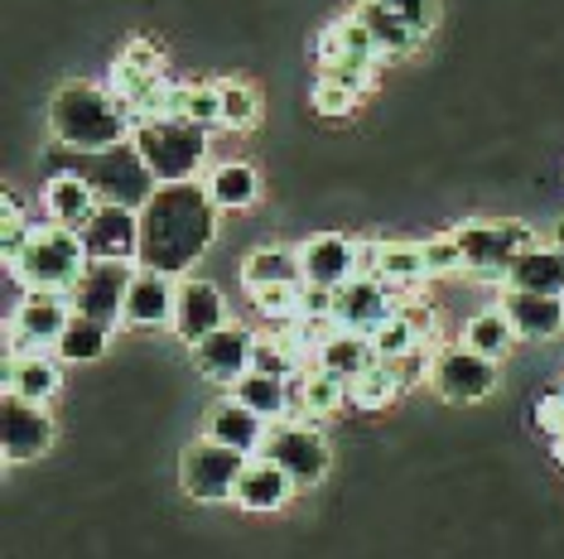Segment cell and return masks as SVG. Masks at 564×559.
Returning <instances> with one entry per match:
<instances>
[{
	"instance_id": "24",
	"label": "cell",
	"mask_w": 564,
	"mask_h": 559,
	"mask_svg": "<svg viewBox=\"0 0 564 559\" xmlns=\"http://www.w3.org/2000/svg\"><path fill=\"white\" fill-rule=\"evenodd\" d=\"M434 338V314L425 304H415V309H395L387 324L371 333V348H377L381 362H395V358H410V352L430 348Z\"/></svg>"
},
{
	"instance_id": "8",
	"label": "cell",
	"mask_w": 564,
	"mask_h": 559,
	"mask_svg": "<svg viewBox=\"0 0 564 559\" xmlns=\"http://www.w3.org/2000/svg\"><path fill=\"white\" fill-rule=\"evenodd\" d=\"M454 237H458V246H464L468 275L502 280V285H507L521 251L535 246V232L521 222H464V227H454Z\"/></svg>"
},
{
	"instance_id": "32",
	"label": "cell",
	"mask_w": 564,
	"mask_h": 559,
	"mask_svg": "<svg viewBox=\"0 0 564 559\" xmlns=\"http://www.w3.org/2000/svg\"><path fill=\"white\" fill-rule=\"evenodd\" d=\"M304 280V265H300V251L290 246H256L247 261H241V285L247 289H261V285H300Z\"/></svg>"
},
{
	"instance_id": "29",
	"label": "cell",
	"mask_w": 564,
	"mask_h": 559,
	"mask_svg": "<svg viewBox=\"0 0 564 559\" xmlns=\"http://www.w3.org/2000/svg\"><path fill=\"white\" fill-rule=\"evenodd\" d=\"M511 289H535V295H564V246H531L521 251L507 275Z\"/></svg>"
},
{
	"instance_id": "35",
	"label": "cell",
	"mask_w": 564,
	"mask_h": 559,
	"mask_svg": "<svg viewBox=\"0 0 564 559\" xmlns=\"http://www.w3.org/2000/svg\"><path fill=\"white\" fill-rule=\"evenodd\" d=\"M464 342L473 352H482V358L502 362L511 352V342H517V328H511V319L502 309H482V314H473V319L464 324Z\"/></svg>"
},
{
	"instance_id": "26",
	"label": "cell",
	"mask_w": 564,
	"mask_h": 559,
	"mask_svg": "<svg viewBox=\"0 0 564 559\" xmlns=\"http://www.w3.org/2000/svg\"><path fill=\"white\" fill-rule=\"evenodd\" d=\"M290 396H294V415L300 419H328L348 405V381L318 372V366H304L300 376H290Z\"/></svg>"
},
{
	"instance_id": "31",
	"label": "cell",
	"mask_w": 564,
	"mask_h": 559,
	"mask_svg": "<svg viewBox=\"0 0 564 559\" xmlns=\"http://www.w3.org/2000/svg\"><path fill=\"white\" fill-rule=\"evenodd\" d=\"M401 391H405V381L395 372V362H371L367 372H357L348 381V405L362 415H377V410H387V405H395Z\"/></svg>"
},
{
	"instance_id": "12",
	"label": "cell",
	"mask_w": 564,
	"mask_h": 559,
	"mask_svg": "<svg viewBox=\"0 0 564 559\" xmlns=\"http://www.w3.org/2000/svg\"><path fill=\"white\" fill-rule=\"evenodd\" d=\"M401 309L395 304V289L377 275H352L348 285H338V299H333V324L338 328H352V333H377L391 314Z\"/></svg>"
},
{
	"instance_id": "14",
	"label": "cell",
	"mask_w": 564,
	"mask_h": 559,
	"mask_svg": "<svg viewBox=\"0 0 564 559\" xmlns=\"http://www.w3.org/2000/svg\"><path fill=\"white\" fill-rule=\"evenodd\" d=\"M0 435H6V463L20 468L54 449V419H48L44 405L6 396V425H0Z\"/></svg>"
},
{
	"instance_id": "37",
	"label": "cell",
	"mask_w": 564,
	"mask_h": 559,
	"mask_svg": "<svg viewBox=\"0 0 564 559\" xmlns=\"http://www.w3.org/2000/svg\"><path fill=\"white\" fill-rule=\"evenodd\" d=\"M251 304L261 309V319L271 324H294L304 309V280L300 285H261V289H247Z\"/></svg>"
},
{
	"instance_id": "33",
	"label": "cell",
	"mask_w": 564,
	"mask_h": 559,
	"mask_svg": "<svg viewBox=\"0 0 564 559\" xmlns=\"http://www.w3.org/2000/svg\"><path fill=\"white\" fill-rule=\"evenodd\" d=\"M232 396L237 401H247L256 415H265L275 425V419H290L294 415V396H290V381H280V376H265V372H247L232 386Z\"/></svg>"
},
{
	"instance_id": "25",
	"label": "cell",
	"mask_w": 564,
	"mask_h": 559,
	"mask_svg": "<svg viewBox=\"0 0 564 559\" xmlns=\"http://www.w3.org/2000/svg\"><path fill=\"white\" fill-rule=\"evenodd\" d=\"M371 275L387 280L391 289H415L430 280L425 241H377L371 246Z\"/></svg>"
},
{
	"instance_id": "34",
	"label": "cell",
	"mask_w": 564,
	"mask_h": 559,
	"mask_svg": "<svg viewBox=\"0 0 564 559\" xmlns=\"http://www.w3.org/2000/svg\"><path fill=\"white\" fill-rule=\"evenodd\" d=\"M357 20L377 34V44H381V54L387 58H405V54H415L420 48V34L410 30L405 20H395L381 0H362V6H357Z\"/></svg>"
},
{
	"instance_id": "38",
	"label": "cell",
	"mask_w": 564,
	"mask_h": 559,
	"mask_svg": "<svg viewBox=\"0 0 564 559\" xmlns=\"http://www.w3.org/2000/svg\"><path fill=\"white\" fill-rule=\"evenodd\" d=\"M256 121H261V92L241 78L223 83V125L227 131H251Z\"/></svg>"
},
{
	"instance_id": "3",
	"label": "cell",
	"mask_w": 564,
	"mask_h": 559,
	"mask_svg": "<svg viewBox=\"0 0 564 559\" xmlns=\"http://www.w3.org/2000/svg\"><path fill=\"white\" fill-rule=\"evenodd\" d=\"M48 169L63 174V169H78L93 179L97 188V198L101 202H117V208H145L150 194L160 188V179L150 174V164L145 155H140V145L135 140H121V145H111V150H68V145H58L54 150V160H48Z\"/></svg>"
},
{
	"instance_id": "16",
	"label": "cell",
	"mask_w": 564,
	"mask_h": 559,
	"mask_svg": "<svg viewBox=\"0 0 564 559\" xmlns=\"http://www.w3.org/2000/svg\"><path fill=\"white\" fill-rule=\"evenodd\" d=\"M174 309H178V275L150 271L140 265L131 289H126V319L131 328H174Z\"/></svg>"
},
{
	"instance_id": "39",
	"label": "cell",
	"mask_w": 564,
	"mask_h": 559,
	"mask_svg": "<svg viewBox=\"0 0 564 559\" xmlns=\"http://www.w3.org/2000/svg\"><path fill=\"white\" fill-rule=\"evenodd\" d=\"M30 232H34V222L24 218L20 198L6 194V198H0V256H6V265L20 261V251H24V241H30Z\"/></svg>"
},
{
	"instance_id": "28",
	"label": "cell",
	"mask_w": 564,
	"mask_h": 559,
	"mask_svg": "<svg viewBox=\"0 0 564 559\" xmlns=\"http://www.w3.org/2000/svg\"><path fill=\"white\" fill-rule=\"evenodd\" d=\"M371 362H381L377 348H371L367 333H352V328H333V333L318 342V352H314L318 372H333V376H343V381H352L357 372H367Z\"/></svg>"
},
{
	"instance_id": "42",
	"label": "cell",
	"mask_w": 564,
	"mask_h": 559,
	"mask_svg": "<svg viewBox=\"0 0 564 559\" xmlns=\"http://www.w3.org/2000/svg\"><path fill=\"white\" fill-rule=\"evenodd\" d=\"M425 261H430V280H434V275H458V271H468V265H464V246H458L454 232H448V237H430V241H425Z\"/></svg>"
},
{
	"instance_id": "11",
	"label": "cell",
	"mask_w": 564,
	"mask_h": 559,
	"mask_svg": "<svg viewBox=\"0 0 564 559\" xmlns=\"http://www.w3.org/2000/svg\"><path fill=\"white\" fill-rule=\"evenodd\" d=\"M430 386L440 391L444 401H454V405L487 401V396L497 391V362H492V358H482V352H473L468 342H458V348L434 352Z\"/></svg>"
},
{
	"instance_id": "46",
	"label": "cell",
	"mask_w": 564,
	"mask_h": 559,
	"mask_svg": "<svg viewBox=\"0 0 564 559\" xmlns=\"http://www.w3.org/2000/svg\"><path fill=\"white\" fill-rule=\"evenodd\" d=\"M555 246H564V222L555 227Z\"/></svg>"
},
{
	"instance_id": "30",
	"label": "cell",
	"mask_w": 564,
	"mask_h": 559,
	"mask_svg": "<svg viewBox=\"0 0 564 559\" xmlns=\"http://www.w3.org/2000/svg\"><path fill=\"white\" fill-rule=\"evenodd\" d=\"M208 194L223 212H247L251 202L261 198V174H256L247 160H227L208 174Z\"/></svg>"
},
{
	"instance_id": "2",
	"label": "cell",
	"mask_w": 564,
	"mask_h": 559,
	"mask_svg": "<svg viewBox=\"0 0 564 559\" xmlns=\"http://www.w3.org/2000/svg\"><path fill=\"white\" fill-rule=\"evenodd\" d=\"M48 131L68 150H111L135 135L131 111L111 97V87L97 83H63L48 101Z\"/></svg>"
},
{
	"instance_id": "5",
	"label": "cell",
	"mask_w": 564,
	"mask_h": 559,
	"mask_svg": "<svg viewBox=\"0 0 564 559\" xmlns=\"http://www.w3.org/2000/svg\"><path fill=\"white\" fill-rule=\"evenodd\" d=\"M131 140L140 145V155H145L150 174H155L160 184L198 179L203 160H208V125H198V121H188V117L140 121Z\"/></svg>"
},
{
	"instance_id": "45",
	"label": "cell",
	"mask_w": 564,
	"mask_h": 559,
	"mask_svg": "<svg viewBox=\"0 0 564 559\" xmlns=\"http://www.w3.org/2000/svg\"><path fill=\"white\" fill-rule=\"evenodd\" d=\"M333 299H338V289L310 285V280H304V309H300V319H333Z\"/></svg>"
},
{
	"instance_id": "36",
	"label": "cell",
	"mask_w": 564,
	"mask_h": 559,
	"mask_svg": "<svg viewBox=\"0 0 564 559\" xmlns=\"http://www.w3.org/2000/svg\"><path fill=\"white\" fill-rule=\"evenodd\" d=\"M107 342H111V328L107 324L73 314V324L63 328V338H58L54 352H58V362H97L101 352H107Z\"/></svg>"
},
{
	"instance_id": "21",
	"label": "cell",
	"mask_w": 564,
	"mask_h": 559,
	"mask_svg": "<svg viewBox=\"0 0 564 559\" xmlns=\"http://www.w3.org/2000/svg\"><path fill=\"white\" fill-rule=\"evenodd\" d=\"M290 492H294V478L280 463L265 459V453H256L247 463V473L237 478L232 506H241V512H251V516H265V512H280V506L290 502Z\"/></svg>"
},
{
	"instance_id": "9",
	"label": "cell",
	"mask_w": 564,
	"mask_h": 559,
	"mask_svg": "<svg viewBox=\"0 0 564 559\" xmlns=\"http://www.w3.org/2000/svg\"><path fill=\"white\" fill-rule=\"evenodd\" d=\"M261 453L271 463L285 468L300 492L318 487V482L328 478V468H333V453H328L324 435L314 429V419H275L271 435H265V449Z\"/></svg>"
},
{
	"instance_id": "27",
	"label": "cell",
	"mask_w": 564,
	"mask_h": 559,
	"mask_svg": "<svg viewBox=\"0 0 564 559\" xmlns=\"http://www.w3.org/2000/svg\"><path fill=\"white\" fill-rule=\"evenodd\" d=\"M63 386V372L48 352H34V358H6V396H20V401H54Z\"/></svg>"
},
{
	"instance_id": "13",
	"label": "cell",
	"mask_w": 564,
	"mask_h": 559,
	"mask_svg": "<svg viewBox=\"0 0 564 559\" xmlns=\"http://www.w3.org/2000/svg\"><path fill=\"white\" fill-rule=\"evenodd\" d=\"M83 246L93 261H131L140 265V212L101 202L93 212V222L83 227Z\"/></svg>"
},
{
	"instance_id": "1",
	"label": "cell",
	"mask_w": 564,
	"mask_h": 559,
	"mask_svg": "<svg viewBox=\"0 0 564 559\" xmlns=\"http://www.w3.org/2000/svg\"><path fill=\"white\" fill-rule=\"evenodd\" d=\"M217 218H223V208L213 202L208 184H160L140 208V265L184 280V271H194L208 256Z\"/></svg>"
},
{
	"instance_id": "19",
	"label": "cell",
	"mask_w": 564,
	"mask_h": 559,
	"mask_svg": "<svg viewBox=\"0 0 564 559\" xmlns=\"http://www.w3.org/2000/svg\"><path fill=\"white\" fill-rule=\"evenodd\" d=\"M497 309L511 319L517 338H531V342H545V338H560L564 333V295H535V289H502Z\"/></svg>"
},
{
	"instance_id": "20",
	"label": "cell",
	"mask_w": 564,
	"mask_h": 559,
	"mask_svg": "<svg viewBox=\"0 0 564 559\" xmlns=\"http://www.w3.org/2000/svg\"><path fill=\"white\" fill-rule=\"evenodd\" d=\"M203 435L227 443V449H241L247 459H256V453L265 449V435H271V419L256 415L247 401H217L208 410V425H203Z\"/></svg>"
},
{
	"instance_id": "23",
	"label": "cell",
	"mask_w": 564,
	"mask_h": 559,
	"mask_svg": "<svg viewBox=\"0 0 564 559\" xmlns=\"http://www.w3.org/2000/svg\"><path fill=\"white\" fill-rule=\"evenodd\" d=\"M44 208H48V222H63V227H73V232H83V227L93 222V212L101 208V198L87 174L63 169V174H48Z\"/></svg>"
},
{
	"instance_id": "22",
	"label": "cell",
	"mask_w": 564,
	"mask_h": 559,
	"mask_svg": "<svg viewBox=\"0 0 564 559\" xmlns=\"http://www.w3.org/2000/svg\"><path fill=\"white\" fill-rule=\"evenodd\" d=\"M333 63H367V68H381V63H387L377 34L357 20V10L343 20H333L328 30L318 34V68H333Z\"/></svg>"
},
{
	"instance_id": "40",
	"label": "cell",
	"mask_w": 564,
	"mask_h": 559,
	"mask_svg": "<svg viewBox=\"0 0 564 559\" xmlns=\"http://www.w3.org/2000/svg\"><path fill=\"white\" fill-rule=\"evenodd\" d=\"M184 117L198 125H223V83H188L184 87Z\"/></svg>"
},
{
	"instance_id": "43",
	"label": "cell",
	"mask_w": 564,
	"mask_h": 559,
	"mask_svg": "<svg viewBox=\"0 0 564 559\" xmlns=\"http://www.w3.org/2000/svg\"><path fill=\"white\" fill-rule=\"evenodd\" d=\"M381 6H387L395 20H405L420 40H425V34L434 30V20H440V6H434V0H381Z\"/></svg>"
},
{
	"instance_id": "17",
	"label": "cell",
	"mask_w": 564,
	"mask_h": 559,
	"mask_svg": "<svg viewBox=\"0 0 564 559\" xmlns=\"http://www.w3.org/2000/svg\"><path fill=\"white\" fill-rule=\"evenodd\" d=\"M300 265H304V280H310V285L338 289V285H348L352 275H362V241L324 232V237H314L300 246Z\"/></svg>"
},
{
	"instance_id": "4",
	"label": "cell",
	"mask_w": 564,
	"mask_h": 559,
	"mask_svg": "<svg viewBox=\"0 0 564 559\" xmlns=\"http://www.w3.org/2000/svg\"><path fill=\"white\" fill-rule=\"evenodd\" d=\"M87 265H93V256L83 246V232H73L63 222H34V232L24 241L20 261L10 265V275L24 289H73Z\"/></svg>"
},
{
	"instance_id": "41",
	"label": "cell",
	"mask_w": 564,
	"mask_h": 559,
	"mask_svg": "<svg viewBox=\"0 0 564 559\" xmlns=\"http://www.w3.org/2000/svg\"><path fill=\"white\" fill-rule=\"evenodd\" d=\"M357 101H362V97H357L352 87H343L338 78L318 73V83H314V111H318V117H352Z\"/></svg>"
},
{
	"instance_id": "44",
	"label": "cell",
	"mask_w": 564,
	"mask_h": 559,
	"mask_svg": "<svg viewBox=\"0 0 564 559\" xmlns=\"http://www.w3.org/2000/svg\"><path fill=\"white\" fill-rule=\"evenodd\" d=\"M535 425H541L545 439H564V386L541 396V405H535Z\"/></svg>"
},
{
	"instance_id": "10",
	"label": "cell",
	"mask_w": 564,
	"mask_h": 559,
	"mask_svg": "<svg viewBox=\"0 0 564 559\" xmlns=\"http://www.w3.org/2000/svg\"><path fill=\"white\" fill-rule=\"evenodd\" d=\"M135 271H140V265H131V261H93L83 271L78 285L68 289V295H73V314L117 328L126 319V289H131Z\"/></svg>"
},
{
	"instance_id": "7",
	"label": "cell",
	"mask_w": 564,
	"mask_h": 559,
	"mask_svg": "<svg viewBox=\"0 0 564 559\" xmlns=\"http://www.w3.org/2000/svg\"><path fill=\"white\" fill-rule=\"evenodd\" d=\"M247 453L241 449H227V443L217 439H194L184 449V459H178V487H184L188 502H203V506H223L232 502L237 492V478L247 473Z\"/></svg>"
},
{
	"instance_id": "15",
	"label": "cell",
	"mask_w": 564,
	"mask_h": 559,
	"mask_svg": "<svg viewBox=\"0 0 564 559\" xmlns=\"http://www.w3.org/2000/svg\"><path fill=\"white\" fill-rule=\"evenodd\" d=\"M251 352H256V333H247L237 324H223L217 333L194 342V366L208 381H217V386H237L251 372Z\"/></svg>"
},
{
	"instance_id": "18",
	"label": "cell",
	"mask_w": 564,
	"mask_h": 559,
	"mask_svg": "<svg viewBox=\"0 0 564 559\" xmlns=\"http://www.w3.org/2000/svg\"><path fill=\"white\" fill-rule=\"evenodd\" d=\"M227 319V299L213 280H178V309H174V333L194 348L208 333H217Z\"/></svg>"
},
{
	"instance_id": "6",
	"label": "cell",
	"mask_w": 564,
	"mask_h": 559,
	"mask_svg": "<svg viewBox=\"0 0 564 559\" xmlns=\"http://www.w3.org/2000/svg\"><path fill=\"white\" fill-rule=\"evenodd\" d=\"M73 324V295L68 289H24L6 324V358H34V352L58 348L63 328Z\"/></svg>"
}]
</instances>
